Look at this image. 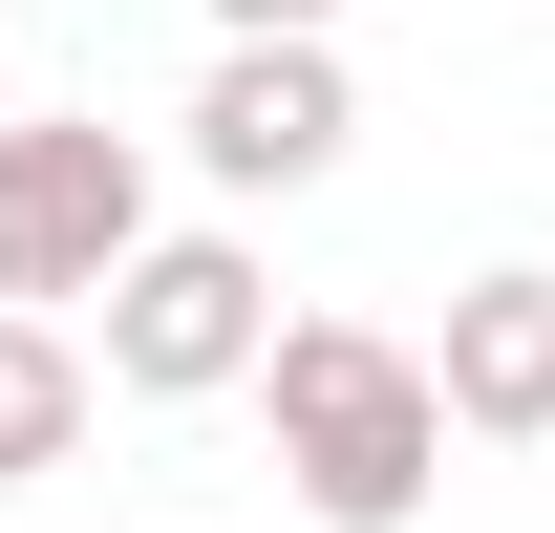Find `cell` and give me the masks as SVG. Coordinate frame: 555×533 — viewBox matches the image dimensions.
I'll return each instance as SVG.
<instances>
[{
    "instance_id": "1",
    "label": "cell",
    "mask_w": 555,
    "mask_h": 533,
    "mask_svg": "<svg viewBox=\"0 0 555 533\" xmlns=\"http://www.w3.org/2000/svg\"><path fill=\"white\" fill-rule=\"evenodd\" d=\"M257 405H278V491H299L321 533H406L427 469L470 448L449 385H427V341H385V321H278Z\"/></svg>"
},
{
    "instance_id": "7",
    "label": "cell",
    "mask_w": 555,
    "mask_h": 533,
    "mask_svg": "<svg viewBox=\"0 0 555 533\" xmlns=\"http://www.w3.org/2000/svg\"><path fill=\"white\" fill-rule=\"evenodd\" d=\"M214 43H343V0H214Z\"/></svg>"
},
{
    "instance_id": "5",
    "label": "cell",
    "mask_w": 555,
    "mask_h": 533,
    "mask_svg": "<svg viewBox=\"0 0 555 533\" xmlns=\"http://www.w3.org/2000/svg\"><path fill=\"white\" fill-rule=\"evenodd\" d=\"M427 385H449V427H470V448H555V277L491 257L470 299H449V341H427Z\"/></svg>"
},
{
    "instance_id": "2",
    "label": "cell",
    "mask_w": 555,
    "mask_h": 533,
    "mask_svg": "<svg viewBox=\"0 0 555 533\" xmlns=\"http://www.w3.org/2000/svg\"><path fill=\"white\" fill-rule=\"evenodd\" d=\"M150 235H171V213H150V150L107 129V107H0V321L107 299Z\"/></svg>"
},
{
    "instance_id": "3",
    "label": "cell",
    "mask_w": 555,
    "mask_h": 533,
    "mask_svg": "<svg viewBox=\"0 0 555 533\" xmlns=\"http://www.w3.org/2000/svg\"><path fill=\"white\" fill-rule=\"evenodd\" d=\"M257 363H278L257 235H150V257L107 277V385L129 405H214V385H257Z\"/></svg>"
},
{
    "instance_id": "4",
    "label": "cell",
    "mask_w": 555,
    "mask_h": 533,
    "mask_svg": "<svg viewBox=\"0 0 555 533\" xmlns=\"http://www.w3.org/2000/svg\"><path fill=\"white\" fill-rule=\"evenodd\" d=\"M343 150H363L343 43H214V86H193V171L214 193H321Z\"/></svg>"
},
{
    "instance_id": "6",
    "label": "cell",
    "mask_w": 555,
    "mask_h": 533,
    "mask_svg": "<svg viewBox=\"0 0 555 533\" xmlns=\"http://www.w3.org/2000/svg\"><path fill=\"white\" fill-rule=\"evenodd\" d=\"M86 405H107V363H86L65 321H0V491H43V469L86 448Z\"/></svg>"
}]
</instances>
